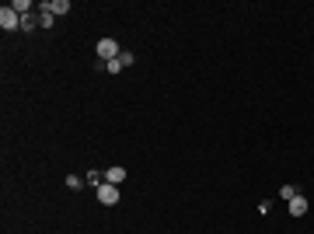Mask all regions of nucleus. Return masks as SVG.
Masks as SVG:
<instances>
[{
  "label": "nucleus",
  "mask_w": 314,
  "mask_h": 234,
  "mask_svg": "<svg viewBox=\"0 0 314 234\" xmlns=\"http://www.w3.org/2000/svg\"><path fill=\"white\" fill-rule=\"evenodd\" d=\"M101 70H108V74H119V70H122V67H119V60H112V63H105V67H101Z\"/></svg>",
  "instance_id": "obj_14"
},
{
  "label": "nucleus",
  "mask_w": 314,
  "mask_h": 234,
  "mask_svg": "<svg viewBox=\"0 0 314 234\" xmlns=\"http://www.w3.org/2000/svg\"><path fill=\"white\" fill-rule=\"evenodd\" d=\"M11 7H14V11H18V14H21V18H25V14H28V7H32V4H28V0H14V4H11Z\"/></svg>",
  "instance_id": "obj_8"
},
{
  "label": "nucleus",
  "mask_w": 314,
  "mask_h": 234,
  "mask_svg": "<svg viewBox=\"0 0 314 234\" xmlns=\"http://www.w3.org/2000/svg\"><path fill=\"white\" fill-rule=\"evenodd\" d=\"M286 206H290V213H293V217H304V213H307V199H304V196H293Z\"/></svg>",
  "instance_id": "obj_6"
},
{
  "label": "nucleus",
  "mask_w": 314,
  "mask_h": 234,
  "mask_svg": "<svg viewBox=\"0 0 314 234\" xmlns=\"http://www.w3.org/2000/svg\"><path fill=\"white\" fill-rule=\"evenodd\" d=\"M53 21H56V18H53V14H46V11H42V14H39V25H42V28H49V25H53Z\"/></svg>",
  "instance_id": "obj_11"
},
{
  "label": "nucleus",
  "mask_w": 314,
  "mask_h": 234,
  "mask_svg": "<svg viewBox=\"0 0 314 234\" xmlns=\"http://www.w3.org/2000/svg\"><path fill=\"white\" fill-rule=\"evenodd\" d=\"M84 182H87L91 189H101V185H105V175H101V171H87V175H84Z\"/></svg>",
  "instance_id": "obj_7"
},
{
  "label": "nucleus",
  "mask_w": 314,
  "mask_h": 234,
  "mask_svg": "<svg viewBox=\"0 0 314 234\" xmlns=\"http://www.w3.org/2000/svg\"><path fill=\"white\" fill-rule=\"evenodd\" d=\"M67 185H70V189H80V185H84V178H80V175H70V178H67Z\"/></svg>",
  "instance_id": "obj_13"
},
{
  "label": "nucleus",
  "mask_w": 314,
  "mask_h": 234,
  "mask_svg": "<svg viewBox=\"0 0 314 234\" xmlns=\"http://www.w3.org/2000/svg\"><path fill=\"white\" fill-rule=\"evenodd\" d=\"M98 56H101V67L112 63V60H119V42L115 39H101L98 42Z\"/></svg>",
  "instance_id": "obj_1"
},
{
  "label": "nucleus",
  "mask_w": 314,
  "mask_h": 234,
  "mask_svg": "<svg viewBox=\"0 0 314 234\" xmlns=\"http://www.w3.org/2000/svg\"><path fill=\"white\" fill-rule=\"evenodd\" d=\"M119 67H122V70L133 67V53H119Z\"/></svg>",
  "instance_id": "obj_10"
},
{
  "label": "nucleus",
  "mask_w": 314,
  "mask_h": 234,
  "mask_svg": "<svg viewBox=\"0 0 314 234\" xmlns=\"http://www.w3.org/2000/svg\"><path fill=\"white\" fill-rule=\"evenodd\" d=\"M39 11H46V14H53V18H60V14H67V11H70V0H42V4H39Z\"/></svg>",
  "instance_id": "obj_3"
},
{
  "label": "nucleus",
  "mask_w": 314,
  "mask_h": 234,
  "mask_svg": "<svg viewBox=\"0 0 314 234\" xmlns=\"http://www.w3.org/2000/svg\"><path fill=\"white\" fill-rule=\"evenodd\" d=\"M98 203H101V206H115V203H119V185H108V182H105V185L98 189Z\"/></svg>",
  "instance_id": "obj_4"
},
{
  "label": "nucleus",
  "mask_w": 314,
  "mask_h": 234,
  "mask_svg": "<svg viewBox=\"0 0 314 234\" xmlns=\"http://www.w3.org/2000/svg\"><path fill=\"white\" fill-rule=\"evenodd\" d=\"M122 178H126V168H122V164H115V168L105 171V182H108V185H122Z\"/></svg>",
  "instance_id": "obj_5"
},
{
  "label": "nucleus",
  "mask_w": 314,
  "mask_h": 234,
  "mask_svg": "<svg viewBox=\"0 0 314 234\" xmlns=\"http://www.w3.org/2000/svg\"><path fill=\"white\" fill-rule=\"evenodd\" d=\"M279 196H283V199H286V203H290V199H293V196H300V192H297V189H293V185H283V189H279Z\"/></svg>",
  "instance_id": "obj_9"
},
{
  "label": "nucleus",
  "mask_w": 314,
  "mask_h": 234,
  "mask_svg": "<svg viewBox=\"0 0 314 234\" xmlns=\"http://www.w3.org/2000/svg\"><path fill=\"white\" fill-rule=\"evenodd\" d=\"M21 28H25V32H32V28H35V18H32V14H25V18H21Z\"/></svg>",
  "instance_id": "obj_12"
},
{
  "label": "nucleus",
  "mask_w": 314,
  "mask_h": 234,
  "mask_svg": "<svg viewBox=\"0 0 314 234\" xmlns=\"http://www.w3.org/2000/svg\"><path fill=\"white\" fill-rule=\"evenodd\" d=\"M0 25H4V32H14V28H21V14L7 4V7H0Z\"/></svg>",
  "instance_id": "obj_2"
}]
</instances>
